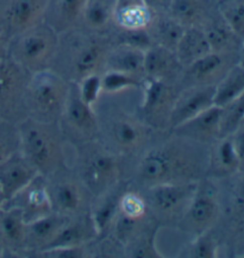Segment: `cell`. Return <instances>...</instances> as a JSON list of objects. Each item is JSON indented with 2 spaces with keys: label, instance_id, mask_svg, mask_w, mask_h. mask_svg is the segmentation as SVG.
<instances>
[{
  "label": "cell",
  "instance_id": "cell-1",
  "mask_svg": "<svg viewBox=\"0 0 244 258\" xmlns=\"http://www.w3.org/2000/svg\"><path fill=\"white\" fill-rule=\"evenodd\" d=\"M204 147L169 132V137L149 144L143 151L136 167V180L146 188L203 180L209 158Z\"/></svg>",
  "mask_w": 244,
  "mask_h": 258
},
{
  "label": "cell",
  "instance_id": "cell-2",
  "mask_svg": "<svg viewBox=\"0 0 244 258\" xmlns=\"http://www.w3.org/2000/svg\"><path fill=\"white\" fill-rule=\"evenodd\" d=\"M19 151L43 177L65 168V138L58 124L44 123L30 117L18 126Z\"/></svg>",
  "mask_w": 244,
  "mask_h": 258
},
{
  "label": "cell",
  "instance_id": "cell-3",
  "mask_svg": "<svg viewBox=\"0 0 244 258\" xmlns=\"http://www.w3.org/2000/svg\"><path fill=\"white\" fill-rule=\"evenodd\" d=\"M69 93V84L61 75L45 69L31 75L25 88V107L29 117L57 124Z\"/></svg>",
  "mask_w": 244,
  "mask_h": 258
},
{
  "label": "cell",
  "instance_id": "cell-4",
  "mask_svg": "<svg viewBox=\"0 0 244 258\" xmlns=\"http://www.w3.org/2000/svg\"><path fill=\"white\" fill-rule=\"evenodd\" d=\"M79 178L92 197L110 193L120 177V156L98 141L79 145Z\"/></svg>",
  "mask_w": 244,
  "mask_h": 258
},
{
  "label": "cell",
  "instance_id": "cell-5",
  "mask_svg": "<svg viewBox=\"0 0 244 258\" xmlns=\"http://www.w3.org/2000/svg\"><path fill=\"white\" fill-rule=\"evenodd\" d=\"M99 120V136L104 135L105 147L118 156L131 155L146 150L151 143L154 128L142 121L137 115L127 112H108L104 121ZM99 140V137H98Z\"/></svg>",
  "mask_w": 244,
  "mask_h": 258
},
{
  "label": "cell",
  "instance_id": "cell-6",
  "mask_svg": "<svg viewBox=\"0 0 244 258\" xmlns=\"http://www.w3.org/2000/svg\"><path fill=\"white\" fill-rule=\"evenodd\" d=\"M58 50V32L48 23L17 35L11 49L12 59L26 72L45 71L54 61Z\"/></svg>",
  "mask_w": 244,
  "mask_h": 258
},
{
  "label": "cell",
  "instance_id": "cell-7",
  "mask_svg": "<svg viewBox=\"0 0 244 258\" xmlns=\"http://www.w3.org/2000/svg\"><path fill=\"white\" fill-rule=\"evenodd\" d=\"M57 124L65 141L78 147L98 141V115L94 107H91L81 100L77 84L69 85L67 101Z\"/></svg>",
  "mask_w": 244,
  "mask_h": 258
},
{
  "label": "cell",
  "instance_id": "cell-8",
  "mask_svg": "<svg viewBox=\"0 0 244 258\" xmlns=\"http://www.w3.org/2000/svg\"><path fill=\"white\" fill-rule=\"evenodd\" d=\"M199 181L186 183H163L147 188L149 212L163 224H177L196 193Z\"/></svg>",
  "mask_w": 244,
  "mask_h": 258
},
{
  "label": "cell",
  "instance_id": "cell-9",
  "mask_svg": "<svg viewBox=\"0 0 244 258\" xmlns=\"http://www.w3.org/2000/svg\"><path fill=\"white\" fill-rule=\"evenodd\" d=\"M143 87V99L137 117L157 131H169V119L180 91L171 81L147 79Z\"/></svg>",
  "mask_w": 244,
  "mask_h": 258
},
{
  "label": "cell",
  "instance_id": "cell-10",
  "mask_svg": "<svg viewBox=\"0 0 244 258\" xmlns=\"http://www.w3.org/2000/svg\"><path fill=\"white\" fill-rule=\"evenodd\" d=\"M220 217V201L213 184L200 180L192 200L182 218L176 224L182 233L193 237L206 233Z\"/></svg>",
  "mask_w": 244,
  "mask_h": 258
},
{
  "label": "cell",
  "instance_id": "cell-11",
  "mask_svg": "<svg viewBox=\"0 0 244 258\" xmlns=\"http://www.w3.org/2000/svg\"><path fill=\"white\" fill-rule=\"evenodd\" d=\"M50 197L52 210L66 217L75 218L82 216L88 206V190L79 177L68 175L56 177V175L45 177Z\"/></svg>",
  "mask_w": 244,
  "mask_h": 258
},
{
  "label": "cell",
  "instance_id": "cell-12",
  "mask_svg": "<svg viewBox=\"0 0 244 258\" xmlns=\"http://www.w3.org/2000/svg\"><path fill=\"white\" fill-rule=\"evenodd\" d=\"M236 63H238L236 52L211 51L185 68L186 72L182 79L185 88L216 86Z\"/></svg>",
  "mask_w": 244,
  "mask_h": 258
},
{
  "label": "cell",
  "instance_id": "cell-13",
  "mask_svg": "<svg viewBox=\"0 0 244 258\" xmlns=\"http://www.w3.org/2000/svg\"><path fill=\"white\" fill-rule=\"evenodd\" d=\"M5 207H18L23 212L26 224L43 218L54 212L45 177L38 175L30 184L8 201Z\"/></svg>",
  "mask_w": 244,
  "mask_h": 258
},
{
  "label": "cell",
  "instance_id": "cell-14",
  "mask_svg": "<svg viewBox=\"0 0 244 258\" xmlns=\"http://www.w3.org/2000/svg\"><path fill=\"white\" fill-rule=\"evenodd\" d=\"M214 86L186 87L177 94L169 119V131L214 105Z\"/></svg>",
  "mask_w": 244,
  "mask_h": 258
},
{
  "label": "cell",
  "instance_id": "cell-15",
  "mask_svg": "<svg viewBox=\"0 0 244 258\" xmlns=\"http://www.w3.org/2000/svg\"><path fill=\"white\" fill-rule=\"evenodd\" d=\"M38 175L36 168L19 150L0 162V186L4 191L6 203L30 184Z\"/></svg>",
  "mask_w": 244,
  "mask_h": 258
},
{
  "label": "cell",
  "instance_id": "cell-16",
  "mask_svg": "<svg viewBox=\"0 0 244 258\" xmlns=\"http://www.w3.org/2000/svg\"><path fill=\"white\" fill-rule=\"evenodd\" d=\"M220 112L222 108L213 105L212 107L207 108L169 132L196 143L210 147L219 138Z\"/></svg>",
  "mask_w": 244,
  "mask_h": 258
},
{
  "label": "cell",
  "instance_id": "cell-17",
  "mask_svg": "<svg viewBox=\"0 0 244 258\" xmlns=\"http://www.w3.org/2000/svg\"><path fill=\"white\" fill-rule=\"evenodd\" d=\"M108 50L106 44L97 39L82 42L72 58V75L77 82L92 74H100L106 67Z\"/></svg>",
  "mask_w": 244,
  "mask_h": 258
},
{
  "label": "cell",
  "instance_id": "cell-18",
  "mask_svg": "<svg viewBox=\"0 0 244 258\" xmlns=\"http://www.w3.org/2000/svg\"><path fill=\"white\" fill-rule=\"evenodd\" d=\"M239 173V161L231 136L218 138L210 145L206 176L226 178Z\"/></svg>",
  "mask_w": 244,
  "mask_h": 258
},
{
  "label": "cell",
  "instance_id": "cell-19",
  "mask_svg": "<svg viewBox=\"0 0 244 258\" xmlns=\"http://www.w3.org/2000/svg\"><path fill=\"white\" fill-rule=\"evenodd\" d=\"M71 219L72 218L64 214L52 212L48 216L26 224L24 249L31 252L45 249Z\"/></svg>",
  "mask_w": 244,
  "mask_h": 258
},
{
  "label": "cell",
  "instance_id": "cell-20",
  "mask_svg": "<svg viewBox=\"0 0 244 258\" xmlns=\"http://www.w3.org/2000/svg\"><path fill=\"white\" fill-rule=\"evenodd\" d=\"M49 0H12L6 12L9 28L16 35L34 28L43 22Z\"/></svg>",
  "mask_w": 244,
  "mask_h": 258
},
{
  "label": "cell",
  "instance_id": "cell-21",
  "mask_svg": "<svg viewBox=\"0 0 244 258\" xmlns=\"http://www.w3.org/2000/svg\"><path fill=\"white\" fill-rule=\"evenodd\" d=\"M180 68L182 67L173 50L153 44L144 52L143 72L147 79L171 81Z\"/></svg>",
  "mask_w": 244,
  "mask_h": 258
},
{
  "label": "cell",
  "instance_id": "cell-22",
  "mask_svg": "<svg viewBox=\"0 0 244 258\" xmlns=\"http://www.w3.org/2000/svg\"><path fill=\"white\" fill-rule=\"evenodd\" d=\"M154 16L142 0H116L114 4L113 21L121 30L148 29Z\"/></svg>",
  "mask_w": 244,
  "mask_h": 258
},
{
  "label": "cell",
  "instance_id": "cell-23",
  "mask_svg": "<svg viewBox=\"0 0 244 258\" xmlns=\"http://www.w3.org/2000/svg\"><path fill=\"white\" fill-rule=\"evenodd\" d=\"M94 237H97V233H95L93 224L91 221L90 214L88 216L82 214V216L75 217V219L72 218L45 249L62 246H82L93 240Z\"/></svg>",
  "mask_w": 244,
  "mask_h": 258
},
{
  "label": "cell",
  "instance_id": "cell-24",
  "mask_svg": "<svg viewBox=\"0 0 244 258\" xmlns=\"http://www.w3.org/2000/svg\"><path fill=\"white\" fill-rule=\"evenodd\" d=\"M174 52L182 68L189 67L197 59L211 52L210 44L203 28L191 26V28L185 29Z\"/></svg>",
  "mask_w": 244,
  "mask_h": 258
},
{
  "label": "cell",
  "instance_id": "cell-25",
  "mask_svg": "<svg viewBox=\"0 0 244 258\" xmlns=\"http://www.w3.org/2000/svg\"><path fill=\"white\" fill-rule=\"evenodd\" d=\"M26 221L23 212L18 207H5L0 213V236L5 246L16 251L25 246Z\"/></svg>",
  "mask_w": 244,
  "mask_h": 258
},
{
  "label": "cell",
  "instance_id": "cell-26",
  "mask_svg": "<svg viewBox=\"0 0 244 258\" xmlns=\"http://www.w3.org/2000/svg\"><path fill=\"white\" fill-rule=\"evenodd\" d=\"M144 52L137 48L118 44L107 55L106 67L108 71H118L140 78L144 75Z\"/></svg>",
  "mask_w": 244,
  "mask_h": 258
},
{
  "label": "cell",
  "instance_id": "cell-27",
  "mask_svg": "<svg viewBox=\"0 0 244 258\" xmlns=\"http://www.w3.org/2000/svg\"><path fill=\"white\" fill-rule=\"evenodd\" d=\"M168 15L185 28H203L207 23L206 3L204 0H170Z\"/></svg>",
  "mask_w": 244,
  "mask_h": 258
},
{
  "label": "cell",
  "instance_id": "cell-28",
  "mask_svg": "<svg viewBox=\"0 0 244 258\" xmlns=\"http://www.w3.org/2000/svg\"><path fill=\"white\" fill-rule=\"evenodd\" d=\"M211 51L213 52H237L239 51L243 39H240L231 28L220 17L219 21L207 22L203 26Z\"/></svg>",
  "mask_w": 244,
  "mask_h": 258
},
{
  "label": "cell",
  "instance_id": "cell-29",
  "mask_svg": "<svg viewBox=\"0 0 244 258\" xmlns=\"http://www.w3.org/2000/svg\"><path fill=\"white\" fill-rule=\"evenodd\" d=\"M185 26L177 23L169 15L156 17L154 16L150 25L148 26V32H149L154 44L161 45L169 50L175 51V48L179 43L181 36L185 31Z\"/></svg>",
  "mask_w": 244,
  "mask_h": 258
},
{
  "label": "cell",
  "instance_id": "cell-30",
  "mask_svg": "<svg viewBox=\"0 0 244 258\" xmlns=\"http://www.w3.org/2000/svg\"><path fill=\"white\" fill-rule=\"evenodd\" d=\"M97 200L98 203L92 206L90 218L97 237H103L112 229V225L119 212V195L112 194V191H110L97 198Z\"/></svg>",
  "mask_w": 244,
  "mask_h": 258
},
{
  "label": "cell",
  "instance_id": "cell-31",
  "mask_svg": "<svg viewBox=\"0 0 244 258\" xmlns=\"http://www.w3.org/2000/svg\"><path fill=\"white\" fill-rule=\"evenodd\" d=\"M244 93V67L236 63L214 86V105L223 107Z\"/></svg>",
  "mask_w": 244,
  "mask_h": 258
},
{
  "label": "cell",
  "instance_id": "cell-32",
  "mask_svg": "<svg viewBox=\"0 0 244 258\" xmlns=\"http://www.w3.org/2000/svg\"><path fill=\"white\" fill-rule=\"evenodd\" d=\"M116 0H87L81 19L88 29L94 31L106 29L113 21Z\"/></svg>",
  "mask_w": 244,
  "mask_h": 258
},
{
  "label": "cell",
  "instance_id": "cell-33",
  "mask_svg": "<svg viewBox=\"0 0 244 258\" xmlns=\"http://www.w3.org/2000/svg\"><path fill=\"white\" fill-rule=\"evenodd\" d=\"M23 72L26 71L13 59H0V98L11 97L21 91L24 81Z\"/></svg>",
  "mask_w": 244,
  "mask_h": 258
},
{
  "label": "cell",
  "instance_id": "cell-34",
  "mask_svg": "<svg viewBox=\"0 0 244 258\" xmlns=\"http://www.w3.org/2000/svg\"><path fill=\"white\" fill-rule=\"evenodd\" d=\"M220 108L219 138H223L235 134L244 121V93Z\"/></svg>",
  "mask_w": 244,
  "mask_h": 258
},
{
  "label": "cell",
  "instance_id": "cell-35",
  "mask_svg": "<svg viewBox=\"0 0 244 258\" xmlns=\"http://www.w3.org/2000/svg\"><path fill=\"white\" fill-rule=\"evenodd\" d=\"M157 230L142 232L124 245V253L130 258H162L164 257L156 245Z\"/></svg>",
  "mask_w": 244,
  "mask_h": 258
},
{
  "label": "cell",
  "instance_id": "cell-36",
  "mask_svg": "<svg viewBox=\"0 0 244 258\" xmlns=\"http://www.w3.org/2000/svg\"><path fill=\"white\" fill-rule=\"evenodd\" d=\"M218 241L210 231L193 237V239L180 251L179 257L184 258H216L218 256Z\"/></svg>",
  "mask_w": 244,
  "mask_h": 258
},
{
  "label": "cell",
  "instance_id": "cell-37",
  "mask_svg": "<svg viewBox=\"0 0 244 258\" xmlns=\"http://www.w3.org/2000/svg\"><path fill=\"white\" fill-rule=\"evenodd\" d=\"M219 16L240 39H244V0H218Z\"/></svg>",
  "mask_w": 244,
  "mask_h": 258
},
{
  "label": "cell",
  "instance_id": "cell-38",
  "mask_svg": "<svg viewBox=\"0 0 244 258\" xmlns=\"http://www.w3.org/2000/svg\"><path fill=\"white\" fill-rule=\"evenodd\" d=\"M103 93L118 94L128 89H136L142 87V81L138 77L127 74L118 71H107L101 77Z\"/></svg>",
  "mask_w": 244,
  "mask_h": 258
},
{
  "label": "cell",
  "instance_id": "cell-39",
  "mask_svg": "<svg viewBox=\"0 0 244 258\" xmlns=\"http://www.w3.org/2000/svg\"><path fill=\"white\" fill-rule=\"evenodd\" d=\"M87 0H56L55 18L56 23L61 28H69L74 25L82 17V12Z\"/></svg>",
  "mask_w": 244,
  "mask_h": 258
},
{
  "label": "cell",
  "instance_id": "cell-40",
  "mask_svg": "<svg viewBox=\"0 0 244 258\" xmlns=\"http://www.w3.org/2000/svg\"><path fill=\"white\" fill-rule=\"evenodd\" d=\"M118 207L119 213L133 219H144L149 214L146 198L138 191L129 190L119 195Z\"/></svg>",
  "mask_w": 244,
  "mask_h": 258
},
{
  "label": "cell",
  "instance_id": "cell-41",
  "mask_svg": "<svg viewBox=\"0 0 244 258\" xmlns=\"http://www.w3.org/2000/svg\"><path fill=\"white\" fill-rule=\"evenodd\" d=\"M78 92L81 100L91 107L98 104L99 99L103 94V85H101V75L92 74L88 75L77 84Z\"/></svg>",
  "mask_w": 244,
  "mask_h": 258
},
{
  "label": "cell",
  "instance_id": "cell-42",
  "mask_svg": "<svg viewBox=\"0 0 244 258\" xmlns=\"http://www.w3.org/2000/svg\"><path fill=\"white\" fill-rule=\"evenodd\" d=\"M118 44L129 45V47L137 48L146 51L154 44V42L147 29L121 30Z\"/></svg>",
  "mask_w": 244,
  "mask_h": 258
},
{
  "label": "cell",
  "instance_id": "cell-43",
  "mask_svg": "<svg viewBox=\"0 0 244 258\" xmlns=\"http://www.w3.org/2000/svg\"><path fill=\"white\" fill-rule=\"evenodd\" d=\"M231 189V207L237 229L244 227V173H238Z\"/></svg>",
  "mask_w": 244,
  "mask_h": 258
},
{
  "label": "cell",
  "instance_id": "cell-44",
  "mask_svg": "<svg viewBox=\"0 0 244 258\" xmlns=\"http://www.w3.org/2000/svg\"><path fill=\"white\" fill-rule=\"evenodd\" d=\"M87 253L88 251L86 250L85 245L51 247V249L37 251V256L44 258H85L88 256Z\"/></svg>",
  "mask_w": 244,
  "mask_h": 258
},
{
  "label": "cell",
  "instance_id": "cell-45",
  "mask_svg": "<svg viewBox=\"0 0 244 258\" xmlns=\"http://www.w3.org/2000/svg\"><path fill=\"white\" fill-rule=\"evenodd\" d=\"M19 137L18 130L15 132H4L0 135V162L4 161L6 157L10 156L12 153L19 150Z\"/></svg>",
  "mask_w": 244,
  "mask_h": 258
},
{
  "label": "cell",
  "instance_id": "cell-46",
  "mask_svg": "<svg viewBox=\"0 0 244 258\" xmlns=\"http://www.w3.org/2000/svg\"><path fill=\"white\" fill-rule=\"evenodd\" d=\"M237 156L239 161V173H244V125L239 126L235 134L231 135Z\"/></svg>",
  "mask_w": 244,
  "mask_h": 258
},
{
  "label": "cell",
  "instance_id": "cell-47",
  "mask_svg": "<svg viewBox=\"0 0 244 258\" xmlns=\"http://www.w3.org/2000/svg\"><path fill=\"white\" fill-rule=\"evenodd\" d=\"M142 2H143L148 8L153 10V11H156V10L163 9L166 8V6L168 8L170 0H142Z\"/></svg>",
  "mask_w": 244,
  "mask_h": 258
},
{
  "label": "cell",
  "instance_id": "cell-48",
  "mask_svg": "<svg viewBox=\"0 0 244 258\" xmlns=\"http://www.w3.org/2000/svg\"><path fill=\"white\" fill-rule=\"evenodd\" d=\"M8 55H9V49L6 47L4 36H3L2 29H0V59L8 58Z\"/></svg>",
  "mask_w": 244,
  "mask_h": 258
},
{
  "label": "cell",
  "instance_id": "cell-49",
  "mask_svg": "<svg viewBox=\"0 0 244 258\" xmlns=\"http://www.w3.org/2000/svg\"><path fill=\"white\" fill-rule=\"evenodd\" d=\"M238 52V63L242 66V67H244V39L242 41V44H240Z\"/></svg>",
  "mask_w": 244,
  "mask_h": 258
},
{
  "label": "cell",
  "instance_id": "cell-50",
  "mask_svg": "<svg viewBox=\"0 0 244 258\" xmlns=\"http://www.w3.org/2000/svg\"><path fill=\"white\" fill-rule=\"evenodd\" d=\"M5 204H6L5 195H4V191L2 189V186H0V208H4Z\"/></svg>",
  "mask_w": 244,
  "mask_h": 258
},
{
  "label": "cell",
  "instance_id": "cell-51",
  "mask_svg": "<svg viewBox=\"0 0 244 258\" xmlns=\"http://www.w3.org/2000/svg\"><path fill=\"white\" fill-rule=\"evenodd\" d=\"M4 251H5V244H4V241H3L2 236H0V256L4 253Z\"/></svg>",
  "mask_w": 244,
  "mask_h": 258
},
{
  "label": "cell",
  "instance_id": "cell-52",
  "mask_svg": "<svg viewBox=\"0 0 244 258\" xmlns=\"http://www.w3.org/2000/svg\"><path fill=\"white\" fill-rule=\"evenodd\" d=\"M2 210H3V208H0V213H2Z\"/></svg>",
  "mask_w": 244,
  "mask_h": 258
},
{
  "label": "cell",
  "instance_id": "cell-53",
  "mask_svg": "<svg viewBox=\"0 0 244 258\" xmlns=\"http://www.w3.org/2000/svg\"><path fill=\"white\" fill-rule=\"evenodd\" d=\"M242 125H244V121H243V123H242ZM242 125H240V126H242Z\"/></svg>",
  "mask_w": 244,
  "mask_h": 258
}]
</instances>
